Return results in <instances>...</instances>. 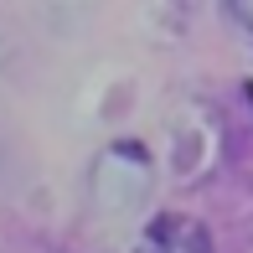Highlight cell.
<instances>
[{"label": "cell", "instance_id": "6da1fadb", "mask_svg": "<svg viewBox=\"0 0 253 253\" xmlns=\"http://www.w3.org/2000/svg\"><path fill=\"white\" fill-rule=\"evenodd\" d=\"M243 16H248V21H253V5H243Z\"/></svg>", "mask_w": 253, "mask_h": 253}]
</instances>
